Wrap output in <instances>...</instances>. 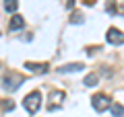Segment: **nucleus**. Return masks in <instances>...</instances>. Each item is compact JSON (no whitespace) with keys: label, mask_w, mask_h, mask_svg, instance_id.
<instances>
[{"label":"nucleus","mask_w":124,"mask_h":117,"mask_svg":"<svg viewBox=\"0 0 124 117\" xmlns=\"http://www.w3.org/2000/svg\"><path fill=\"white\" fill-rule=\"evenodd\" d=\"M39 105H41V95L37 91L29 92V95L23 99V107H25L29 113H37V111H39Z\"/></svg>","instance_id":"nucleus-1"},{"label":"nucleus","mask_w":124,"mask_h":117,"mask_svg":"<svg viewBox=\"0 0 124 117\" xmlns=\"http://www.w3.org/2000/svg\"><path fill=\"white\" fill-rule=\"evenodd\" d=\"M23 82H25V76L13 72V74H8V76H4V80H2V88L8 91V92H13V91H17Z\"/></svg>","instance_id":"nucleus-2"},{"label":"nucleus","mask_w":124,"mask_h":117,"mask_svg":"<svg viewBox=\"0 0 124 117\" xmlns=\"http://www.w3.org/2000/svg\"><path fill=\"white\" fill-rule=\"evenodd\" d=\"M91 105H93V109H95V111H106L108 107H112V103H110V99H108L106 95H95L91 99Z\"/></svg>","instance_id":"nucleus-3"},{"label":"nucleus","mask_w":124,"mask_h":117,"mask_svg":"<svg viewBox=\"0 0 124 117\" xmlns=\"http://www.w3.org/2000/svg\"><path fill=\"white\" fill-rule=\"evenodd\" d=\"M108 41H110L112 45H122L124 43V33L120 29H116V27H110V29H108Z\"/></svg>","instance_id":"nucleus-4"},{"label":"nucleus","mask_w":124,"mask_h":117,"mask_svg":"<svg viewBox=\"0 0 124 117\" xmlns=\"http://www.w3.org/2000/svg\"><path fill=\"white\" fill-rule=\"evenodd\" d=\"M64 99H66V95H64L62 91L52 92V101L48 103V109H50V111H56V109H60L62 103H64Z\"/></svg>","instance_id":"nucleus-5"},{"label":"nucleus","mask_w":124,"mask_h":117,"mask_svg":"<svg viewBox=\"0 0 124 117\" xmlns=\"http://www.w3.org/2000/svg\"><path fill=\"white\" fill-rule=\"evenodd\" d=\"M25 68L29 70V72H33V74H44V72H48V64H35V62H27Z\"/></svg>","instance_id":"nucleus-6"},{"label":"nucleus","mask_w":124,"mask_h":117,"mask_svg":"<svg viewBox=\"0 0 124 117\" xmlns=\"http://www.w3.org/2000/svg\"><path fill=\"white\" fill-rule=\"evenodd\" d=\"M81 70H83V64L75 62V64H66V66H60V70H58V72H62V74H68V72H81Z\"/></svg>","instance_id":"nucleus-7"},{"label":"nucleus","mask_w":124,"mask_h":117,"mask_svg":"<svg viewBox=\"0 0 124 117\" xmlns=\"http://www.w3.org/2000/svg\"><path fill=\"white\" fill-rule=\"evenodd\" d=\"M23 25H25V21H23V17H19V14L10 19V29H21Z\"/></svg>","instance_id":"nucleus-8"},{"label":"nucleus","mask_w":124,"mask_h":117,"mask_svg":"<svg viewBox=\"0 0 124 117\" xmlns=\"http://www.w3.org/2000/svg\"><path fill=\"white\" fill-rule=\"evenodd\" d=\"M19 6V0H4V8L8 10V13H15Z\"/></svg>","instance_id":"nucleus-9"},{"label":"nucleus","mask_w":124,"mask_h":117,"mask_svg":"<svg viewBox=\"0 0 124 117\" xmlns=\"http://www.w3.org/2000/svg\"><path fill=\"white\" fill-rule=\"evenodd\" d=\"M97 80H99V76H97V74H89V76L85 78L83 82L87 84V86H95V84H97Z\"/></svg>","instance_id":"nucleus-10"},{"label":"nucleus","mask_w":124,"mask_h":117,"mask_svg":"<svg viewBox=\"0 0 124 117\" xmlns=\"http://www.w3.org/2000/svg\"><path fill=\"white\" fill-rule=\"evenodd\" d=\"M112 113H114L116 117H124V107L120 103H114L112 105Z\"/></svg>","instance_id":"nucleus-11"},{"label":"nucleus","mask_w":124,"mask_h":117,"mask_svg":"<svg viewBox=\"0 0 124 117\" xmlns=\"http://www.w3.org/2000/svg\"><path fill=\"white\" fill-rule=\"evenodd\" d=\"M70 23H83V14H81V13H72Z\"/></svg>","instance_id":"nucleus-12"},{"label":"nucleus","mask_w":124,"mask_h":117,"mask_svg":"<svg viewBox=\"0 0 124 117\" xmlns=\"http://www.w3.org/2000/svg\"><path fill=\"white\" fill-rule=\"evenodd\" d=\"M72 6H75V0H68V2H66V8H72Z\"/></svg>","instance_id":"nucleus-13"}]
</instances>
